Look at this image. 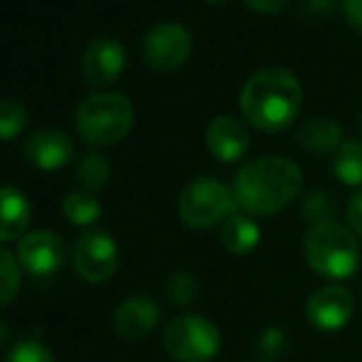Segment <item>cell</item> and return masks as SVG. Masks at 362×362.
Here are the masks:
<instances>
[{
  "mask_svg": "<svg viewBox=\"0 0 362 362\" xmlns=\"http://www.w3.org/2000/svg\"><path fill=\"white\" fill-rule=\"evenodd\" d=\"M303 187V170L288 158L264 156L249 160L234 177L237 205L252 217H272L288 207Z\"/></svg>",
  "mask_w": 362,
  "mask_h": 362,
  "instance_id": "obj_1",
  "label": "cell"
},
{
  "mask_svg": "<svg viewBox=\"0 0 362 362\" xmlns=\"http://www.w3.org/2000/svg\"><path fill=\"white\" fill-rule=\"evenodd\" d=\"M303 104V86L298 76L284 67H264L244 81L239 91V109L244 119L259 131L276 134L293 124Z\"/></svg>",
  "mask_w": 362,
  "mask_h": 362,
  "instance_id": "obj_2",
  "label": "cell"
},
{
  "mask_svg": "<svg viewBox=\"0 0 362 362\" xmlns=\"http://www.w3.org/2000/svg\"><path fill=\"white\" fill-rule=\"evenodd\" d=\"M303 254L308 267L330 281L355 276L362 262V249L350 227L338 222H320L305 232Z\"/></svg>",
  "mask_w": 362,
  "mask_h": 362,
  "instance_id": "obj_3",
  "label": "cell"
},
{
  "mask_svg": "<svg viewBox=\"0 0 362 362\" xmlns=\"http://www.w3.org/2000/svg\"><path fill=\"white\" fill-rule=\"evenodd\" d=\"M136 121L134 104L119 91L86 96L76 109V131L89 146H114L131 134Z\"/></svg>",
  "mask_w": 362,
  "mask_h": 362,
  "instance_id": "obj_4",
  "label": "cell"
},
{
  "mask_svg": "<svg viewBox=\"0 0 362 362\" xmlns=\"http://www.w3.org/2000/svg\"><path fill=\"white\" fill-rule=\"evenodd\" d=\"M237 207L232 187L215 177H197L180 192L177 217L187 229H210L232 217Z\"/></svg>",
  "mask_w": 362,
  "mask_h": 362,
  "instance_id": "obj_5",
  "label": "cell"
},
{
  "mask_svg": "<svg viewBox=\"0 0 362 362\" xmlns=\"http://www.w3.org/2000/svg\"><path fill=\"white\" fill-rule=\"evenodd\" d=\"M163 345L177 362H210L222 348V333L205 315H180L165 325Z\"/></svg>",
  "mask_w": 362,
  "mask_h": 362,
  "instance_id": "obj_6",
  "label": "cell"
},
{
  "mask_svg": "<svg viewBox=\"0 0 362 362\" xmlns=\"http://www.w3.org/2000/svg\"><path fill=\"white\" fill-rule=\"evenodd\" d=\"M119 269V247L101 229H89L74 244V272L86 284H106Z\"/></svg>",
  "mask_w": 362,
  "mask_h": 362,
  "instance_id": "obj_7",
  "label": "cell"
},
{
  "mask_svg": "<svg viewBox=\"0 0 362 362\" xmlns=\"http://www.w3.org/2000/svg\"><path fill=\"white\" fill-rule=\"evenodd\" d=\"M192 52V37L182 25L160 23L148 30L144 40V62L153 72H175L187 62Z\"/></svg>",
  "mask_w": 362,
  "mask_h": 362,
  "instance_id": "obj_8",
  "label": "cell"
},
{
  "mask_svg": "<svg viewBox=\"0 0 362 362\" xmlns=\"http://www.w3.org/2000/svg\"><path fill=\"white\" fill-rule=\"evenodd\" d=\"M355 315V296L343 284H325L310 293L305 303V318L320 333L343 330Z\"/></svg>",
  "mask_w": 362,
  "mask_h": 362,
  "instance_id": "obj_9",
  "label": "cell"
},
{
  "mask_svg": "<svg viewBox=\"0 0 362 362\" xmlns=\"http://www.w3.org/2000/svg\"><path fill=\"white\" fill-rule=\"evenodd\" d=\"M64 242L59 234L49 229H35L28 232L18 244V262L28 274L40 279H47L57 274L64 264Z\"/></svg>",
  "mask_w": 362,
  "mask_h": 362,
  "instance_id": "obj_10",
  "label": "cell"
},
{
  "mask_svg": "<svg viewBox=\"0 0 362 362\" xmlns=\"http://www.w3.org/2000/svg\"><path fill=\"white\" fill-rule=\"evenodd\" d=\"M126 69V49L119 40L99 37L86 47L81 59V72L86 84L91 86H109L124 74Z\"/></svg>",
  "mask_w": 362,
  "mask_h": 362,
  "instance_id": "obj_11",
  "label": "cell"
},
{
  "mask_svg": "<svg viewBox=\"0 0 362 362\" xmlns=\"http://www.w3.org/2000/svg\"><path fill=\"white\" fill-rule=\"evenodd\" d=\"M25 158L37 170H62L74 160V144L59 129H40L25 144Z\"/></svg>",
  "mask_w": 362,
  "mask_h": 362,
  "instance_id": "obj_12",
  "label": "cell"
},
{
  "mask_svg": "<svg viewBox=\"0 0 362 362\" xmlns=\"http://www.w3.org/2000/svg\"><path fill=\"white\" fill-rule=\"evenodd\" d=\"M160 323V305L151 296H129L114 310V328L124 340H144Z\"/></svg>",
  "mask_w": 362,
  "mask_h": 362,
  "instance_id": "obj_13",
  "label": "cell"
},
{
  "mask_svg": "<svg viewBox=\"0 0 362 362\" xmlns=\"http://www.w3.org/2000/svg\"><path fill=\"white\" fill-rule=\"evenodd\" d=\"M207 151L222 163H234L249 151V134L247 126L237 116H217L205 131Z\"/></svg>",
  "mask_w": 362,
  "mask_h": 362,
  "instance_id": "obj_14",
  "label": "cell"
},
{
  "mask_svg": "<svg viewBox=\"0 0 362 362\" xmlns=\"http://www.w3.org/2000/svg\"><path fill=\"white\" fill-rule=\"evenodd\" d=\"M33 222V205L18 187H0V242L23 239Z\"/></svg>",
  "mask_w": 362,
  "mask_h": 362,
  "instance_id": "obj_15",
  "label": "cell"
},
{
  "mask_svg": "<svg viewBox=\"0 0 362 362\" xmlns=\"http://www.w3.org/2000/svg\"><path fill=\"white\" fill-rule=\"evenodd\" d=\"M296 144L305 148L313 156H328L338 153L343 141V126L330 116H310L296 131Z\"/></svg>",
  "mask_w": 362,
  "mask_h": 362,
  "instance_id": "obj_16",
  "label": "cell"
},
{
  "mask_svg": "<svg viewBox=\"0 0 362 362\" xmlns=\"http://www.w3.org/2000/svg\"><path fill=\"white\" fill-rule=\"evenodd\" d=\"M219 242L232 254H249L262 242V229H259L252 215L234 212L232 217L219 224Z\"/></svg>",
  "mask_w": 362,
  "mask_h": 362,
  "instance_id": "obj_17",
  "label": "cell"
},
{
  "mask_svg": "<svg viewBox=\"0 0 362 362\" xmlns=\"http://www.w3.org/2000/svg\"><path fill=\"white\" fill-rule=\"evenodd\" d=\"M62 215L67 217V222L76 224V227H91L101 217V202L94 197V192L74 190L69 195H64Z\"/></svg>",
  "mask_w": 362,
  "mask_h": 362,
  "instance_id": "obj_18",
  "label": "cell"
},
{
  "mask_svg": "<svg viewBox=\"0 0 362 362\" xmlns=\"http://www.w3.org/2000/svg\"><path fill=\"white\" fill-rule=\"evenodd\" d=\"M333 173L340 182L362 187V141H345L333 156Z\"/></svg>",
  "mask_w": 362,
  "mask_h": 362,
  "instance_id": "obj_19",
  "label": "cell"
},
{
  "mask_svg": "<svg viewBox=\"0 0 362 362\" xmlns=\"http://www.w3.org/2000/svg\"><path fill=\"white\" fill-rule=\"evenodd\" d=\"M111 177V168L101 153H86L76 160L74 165V180L79 182L81 190L86 192H96L101 187H106Z\"/></svg>",
  "mask_w": 362,
  "mask_h": 362,
  "instance_id": "obj_20",
  "label": "cell"
},
{
  "mask_svg": "<svg viewBox=\"0 0 362 362\" xmlns=\"http://www.w3.org/2000/svg\"><path fill=\"white\" fill-rule=\"evenodd\" d=\"M165 296L173 305H180V308H187V305H195L202 296V286L190 272H175L170 279H168L165 286Z\"/></svg>",
  "mask_w": 362,
  "mask_h": 362,
  "instance_id": "obj_21",
  "label": "cell"
},
{
  "mask_svg": "<svg viewBox=\"0 0 362 362\" xmlns=\"http://www.w3.org/2000/svg\"><path fill=\"white\" fill-rule=\"evenodd\" d=\"M20 262L8 252V249L0 247V308L10 305L15 300V296L20 293Z\"/></svg>",
  "mask_w": 362,
  "mask_h": 362,
  "instance_id": "obj_22",
  "label": "cell"
},
{
  "mask_svg": "<svg viewBox=\"0 0 362 362\" xmlns=\"http://www.w3.org/2000/svg\"><path fill=\"white\" fill-rule=\"evenodd\" d=\"M28 126V111L13 99H0V141L20 136Z\"/></svg>",
  "mask_w": 362,
  "mask_h": 362,
  "instance_id": "obj_23",
  "label": "cell"
},
{
  "mask_svg": "<svg viewBox=\"0 0 362 362\" xmlns=\"http://www.w3.org/2000/svg\"><path fill=\"white\" fill-rule=\"evenodd\" d=\"M333 212H335L333 195L328 190H313L303 200V205H300V215L308 219L310 227L320 222H333Z\"/></svg>",
  "mask_w": 362,
  "mask_h": 362,
  "instance_id": "obj_24",
  "label": "cell"
},
{
  "mask_svg": "<svg viewBox=\"0 0 362 362\" xmlns=\"http://www.w3.org/2000/svg\"><path fill=\"white\" fill-rule=\"evenodd\" d=\"M5 362H54V355L40 340L23 338L10 348V353L5 355Z\"/></svg>",
  "mask_w": 362,
  "mask_h": 362,
  "instance_id": "obj_25",
  "label": "cell"
},
{
  "mask_svg": "<svg viewBox=\"0 0 362 362\" xmlns=\"http://www.w3.org/2000/svg\"><path fill=\"white\" fill-rule=\"evenodd\" d=\"M257 350L262 353L264 360H279L286 355L288 350V335L281 328H267L259 335Z\"/></svg>",
  "mask_w": 362,
  "mask_h": 362,
  "instance_id": "obj_26",
  "label": "cell"
},
{
  "mask_svg": "<svg viewBox=\"0 0 362 362\" xmlns=\"http://www.w3.org/2000/svg\"><path fill=\"white\" fill-rule=\"evenodd\" d=\"M345 217H348L350 229L355 232V237H362V190L355 192L348 202V210H345Z\"/></svg>",
  "mask_w": 362,
  "mask_h": 362,
  "instance_id": "obj_27",
  "label": "cell"
},
{
  "mask_svg": "<svg viewBox=\"0 0 362 362\" xmlns=\"http://www.w3.org/2000/svg\"><path fill=\"white\" fill-rule=\"evenodd\" d=\"M244 3L262 15H274V13H279V10L286 8L291 0H244Z\"/></svg>",
  "mask_w": 362,
  "mask_h": 362,
  "instance_id": "obj_28",
  "label": "cell"
},
{
  "mask_svg": "<svg viewBox=\"0 0 362 362\" xmlns=\"http://www.w3.org/2000/svg\"><path fill=\"white\" fill-rule=\"evenodd\" d=\"M343 13L348 23L362 33V0H343Z\"/></svg>",
  "mask_w": 362,
  "mask_h": 362,
  "instance_id": "obj_29",
  "label": "cell"
},
{
  "mask_svg": "<svg viewBox=\"0 0 362 362\" xmlns=\"http://www.w3.org/2000/svg\"><path fill=\"white\" fill-rule=\"evenodd\" d=\"M8 338H10L8 328H5V323H3V320H0V350L5 348V343H8Z\"/></svg>",
  "mask_w": 362,
  "mask_h": 362,
  "instance_id": "obj_30",
  "label": "cell"
},
{
  "mask_svg": "<svg viewBox=\"0 0 362 362\" xmlns=\"http://www.w3.org/2000/svg\"><path fill=\"white\" fill-rule=\"evenodd\" d=\"M360 134H362V114H360Z\"/></svg>",
  "mask_w": 362,
  "mask_h": 362,
  "instance_id": "obj_31",
  "label": "cell"
},
{
  "mask_svg": "<svg viewBox=\"0 0 362 362\" xmlns=\"http://www.w3.org/2000/svg\"><path fill=\"white\" fill-rule=\"evenodd\" d=\"M247 362H264V360H247Z\"/></svg>",
  "mask_w": 362,
  "mask_h": 362,
  "instance_id": "obj_32",
  "label": "cell"
},
{
  "mask_svg": "<svg viewBox=\"0 0 362 362\" xmlns=\"http://www.w3.org/2000/svg\"><path fill=\"white\" fill-rule=\"evenodd\" d=\"M210 3H222V0H210Z\"/></svg>",
  "mask_w": 362,
  "mask_h": 362,
  "instance_id": "obj_33",
  "label": "cell"
}]
</instances>
